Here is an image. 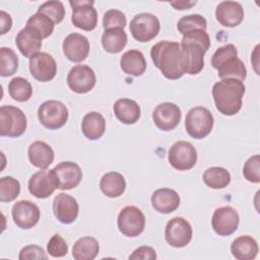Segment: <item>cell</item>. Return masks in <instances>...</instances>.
Wrapping results in <instances>:
<instances>
[{
	"label": "cell",
	"instance_id": "cell-19",
	"mask_svg": "<svg viewBox=\"0 0 260 260\" xmlns=\"http://www.w3.org/2000/svg\"><path fill=\"white\" fill-rule=\"evenodd\" d=\"M62 49L65 57L69 61L79 63L84 61L88 56L90 46L86 37L77 32H72L63 41Z\"/></svg>",
	"mask_w": 260,
	"mask_h": 260
},
{
	"label": "cell",
	"instance_id": "cell-12",
	"mask_svg": "<svg viewBox=\"0 0 260 260\" xmlns=\"http://www.w3.org/2000/svg\"><path fill=\"white\" fill-rule=\"evenodd\" d=\"M192 226L183 217L176 216L170 219L165 229V238L169 245L175 248L187 246L192 240Z\"/></svg>",
	"mask_w": 260,
	"mask_h": 260
},
{
	"label": "cell",
	"instance_id": "cell-44",
	"mask_svg": "<svg viewBox=\"0 0 260 260\" xmlns=\"http://www.w3.org/2000/svg\"><path fill=\"white\" fill-rule=\"evenodd\" d=\"M131 260H154L156 259L155 250L149 246H141L133 251V253L129 256Z\"/></svg>",
	"mask_w": 260,
	"mask_h": 260
},
{
	"label": "cell",
	"instance_id": "cell-20",
	"mask_svg": "<svg viewBox=\"0 0 260 260\" xmlns=\"http://www.w3.org/2000/svg\"><path fill=\"white\" fill-rule=\"evenodd\" d=\"M53 212L60 222L70 224L77 218L79 206L76 199L71 195L59 193L53 201Z\"/></svg>",
	"mask_w": 260,
	"mask_h": 260
},
{
	"label": "cell",
	"instance_id": "cell-25",
	"mask_svg": "<svg viewBox=\"0 0 260 260\" xmlns=\"http://www.w3.org/2000/svg\"><path fill=\"white\" fill-rule=\"evenodd\" d=\"M27 155L30 164L41 170H46L54 160V150L44 141L38 140L28 146Z\"/></svg>",
	"mask_w": 260,
	"mask_h": 260
},
{
	"label": "cell",
	"instance_id": "cell-14",
	"mask_svg": "<svg viewBox=\"0 0 260 260\" xmlns=\"http://www.w3.org/2000/svg\"><path fill=\"white\" fill-rule=\"evenodd\" d=\"M239 213L232 206L216 208L211 218L212 229L219 236H230L234 234L239 226Z\"/></svg>",
	"mask_w": 260,
	"mask_h": 260
},
{
	"label": "cell",
	"instance_id": "cell-21",
	"mask_svg": "<svg viewBox=\"0 0 260 260\" xmlns=\"http://www.w3.org/2000/svg\"><path fill=\"white\" fill-rule=\"evenodd\" d=\"M58 181V189L70 190L79 185L82 179L80 167L73 161L59 162L53 169Z\"/></svg>",
	"mask_w": 260,
	"mask_h": 260
},
{
	"label": "cell",
	"instance_id": "cell-34",
	"mask_svg": "<svg viewBox=\"0 0 260 260\" xmlns=\"http://www.w3.org/2000/svg\"><path fill=\"white\" fill-rule=\"evenodd\" d=\"M8 93L16 102H26L32 94V87L29 81L23 77H14L8 84Z\"/></svg>",
	"mask_w": 260,
	"mask_h": 260
},
{
	"label": "cell",
	"instance_id": "cell-42",
	"mask_svg": "<svg viewBox=\"0 0 260 260\" xmlns=\"http://www.w3.org/2000/svg\"><path fill=\"white\" fill-rule=\"evenodd\" d=\"M47 250L52 257H63L68 252V245L60 235H54L48 242Z\"/></svg>",
	"mask_w": 260,
	"mask_h": 260
},
{
	"label": "cell",
	"instance_id": "cell-13",
	"mask_svg": "<svg viewBox=\"0 0 260 260\" xmlns=\"http://www.w3.org/2000/svg\"><path fill=\"white\" fill-rule=\"evenodd\" d=\"M96 82L94 71L88 65H75L67 75L69 88L76 93H86L90 91Z\"/></svg>",
	"mask_w": 260,
	"mask_h": 260
},
{
	"label": "cell",
	"instance_id": "cell-30",
	"mask_svg": "<svg viewBox=\"0 0 260 260\" xmlns=\"http://www.w3.org/2000/svg\"><path fill=\"white\" fill-rule=\"evenodd\" d=\"M100 188L106 196L116 198L124 193L126 189V181L120 173L110 172L102 177L100 181Z\"/></svg>",
	"mask_w": 260,
	"mask_h": 260
},
{
	"label": "cell",
	"instance_id": "cell-18",
	"mask_svg": "<svg viewBox=\"0 0 260 260\" xmlns=\"http://www.w3.org/2000/svg\"><path fill=\"white\" fill-rule=\"evenodd\" d=\"M11 213L14 223L22 230H28L35 226L41 216L39 207L29 200H19L14 203Z\"/></svg>",
	"mask_w": 260,
	"mask_h": 260
},
{
	"label": "cell",
	"instance_id": "cell-32",
	"mask_svg": "<svg viewBox=\"0 0 260 260\" xmlns=\"http://www.w3.org/2000/svg\"><path fill=\"white\" fill-rule=\"evenodd\" d=\"M100 251L98 240L92 237H82L78 239L72 248V257L75 260H92Z\"/></svg>",
	"mask_w": 260,
	"mask_h": 260
},
{
	"label": "cell",
	"instance_id": "cell-29",
	"mask_svg": "<svg viewBox=\"0 0 260 260\" xmlns=\"http://www.w3.org/2000/svg\"><path fill=\"white\" fill-rule=\"evenodd\" d=\"M81 130L83 135L89 140L101 138L106 130L105 118L98 112H89L85 114L82 118Z\"/></svg>",
	"mask_w": 260,
	"mask_h": 260
},
{
	"label": "cell",
	"instance_id": "cell-11",
	"mask_svg": "<svg viewBox=\"0 0 260 260\" xmlns=\"http://www.w3.org/2000/svg\"><path fill=\"white\" fill-rule=\"evenodd\" d=\"M69 4L72 7L71 21L74 26L86 31L93 30L96 27L98 12L93 7V1H69Z\"/></svg>",
	"mask_w": 260,
	"mask_h": 260
},
{
	"label": "cell",
	"instance_id": "cell-7",
	"mask_svg": "<svg viewBox=\"0 0 260 260\" xmlns=\"http://www.w3.org/2000/svg\"><path fill=\"white\" fill-rule=\"evenodd\" d=\"M38 118L45 128L56 130L66 124L68 120V109L59 101H46L38 109Z\"/></svg>",
	"mask_w": 260,
	"mask_h": 260
},
{
	"label": "cell",
	"instance_id": "cell-5",
	"mask_svg": "<svg viewBox=\"0 0 260 260\" xmlns=\"http://www.w3.org/2000/svg\"><path fill=\"white\" fill-rule=\"evenodd\" d=\"M214 119L211 112L205 107L192 108L186 115V132L195 139L206 137L212 130Z\"/></svg>",
	"mask_w": 260,
	"mask_h": 260
},
{
	"label": "cell",
	"instance_id": "cell-45",
	"mask_svg": "<svg viewBox=\"0 0 260 260\" xmlns=\"http://www.w3.org/2000/svg\"><path fill=\"white\" fill-rule=\"evenodd\" d=\"M0 35H5L12 26L11 16L3 10L0 11Z\"/></svg>",
	"mask_w": 260,
	"mask_h": 260
},
{
	"label": "cell",
	"instance_id": "cell-40",
	"mask_svg": "<svg viewBox=\"0 0 260 260\" xmlns=\"http://www.w3.org/2000/svg\"><path fill=\"white\" fill-rule=\"evenodd\" d=\"M127 24V19L125 14L118 9H110L104 14L103 27L106 29L110 28H122Z\"/></svg>",
	"mask_w": 260,
	"mask_h": 260
},
{
	"label": "cell",
	"instance_id": "cell-22",
	"mask_svg": "<svg viewBox=\"0 0 260 260\" xmlns=\"http://www.w3.org/2000/svg\"><path fill=\"white\" fill-rule=\"evenodd\" d=\"M216 20L225 27H235L244 19V8L236 1H222L215 9Z\"/></svg>",
	"mask_w": 260,
	"mask_h": 260
},
{
	"label": "cell",
	"instance_id": "cell-26",
	"mask_svg": "<svg viewBox=\"0 0 260 260\" xmlns=\"http://www.w3.org/2000/svg\"><path fill=\"white\" fill-rule=\"evenodd\" d=\"M114 114L123 124H135L141 115L138 104L130 99H120L114 104Z\"/></svg>",
	"mask_w": 260,
	"mask_h": 260
},
{
	"label": "cell",
	"instance_id": "cell-23",
	"mask_svg": "<svg viewBox=\"0 0 260 260\" xmlns=\"http://www.w3.org/2000/svg\"><path fill=\"white\" fill-rule=\"evenodd\" d=\"M181 199L179 194L170 188H160L155 190L151 195L152 207L159 213H171L180 205Z\"/></svg>",
	"mask_w": 260,
	"mask_h": 260
},
{
	"label": "cell",
	"instance_id": "cell-6",
	"mask_svg": "<svg viewBox=\"0 0 260 260\" xmlns=\"http://www.w3.org/2000/svg\"><path fill=\"white\" fill-rule=\"evenodd\" d=\"M27 127L24 113L14 106H2L0 108V135L6 137H19Z\"/></svg>",
	"mask_w": 260,
	"mask_h": 260
},
{
	"label": "cell",
	"instance_id": "cell-4",
	"mask_svg": "<svg viewBox=\"0 0 260 260\" xmlns=\"http://www.w3.org/2000/svg\"><path fill=\"white\" fill-rule=\"evenodd\" d=\"M211 65L218 71L221 79L234 78L243 81L247 77L245 64L238 58V50L233 44L218 48L211 57Z\"/></svg>",
	"mask_w": 260,
	"mask_h": 260
},
{
	"label": "cell",
	"instance_id": "cell-17",
	"mask_svg": "<svg viewBox=\"0 0 260 260\" xmlns=\"http://www.w3.org/2000/svg\"><path fill=\"white\" fill-rule=\"evenodd\" d=\"M29 71L35 79L41 82L52 80L57 73L55 59L46 52H39L29 58Z\"/></svg>",
	"mask_w": 260,
	"mask_h": 260
},
{
	"label": "cell",
	"instance_id": "cell-3",
	"mask_svg": "<svg viewBox=\"0 0 260 260\" xmlns=\"http://www.w3.org/2000/svg\"><path fill=\"white\" fill-rule=\"evenodd\" d=\"M150 57L155 67L166 78L176 80L185 74L181 67V46L179 43L158 42L151 47Z\"/></svg>",
	"mask_w": 260,
	"mask_h": 260
},
{
	"label": "cell",
	"instance_id": "cell-36",
	"mask_svg": "<svg viewBox=\"0 0 260 260\" xmlns=\"http://www.w3.org/2000/svg\"><path fill=\"white\" fill-rule=\"evenodd\" d=\"M0 75L7 77L13 75L18 69V57L15 52L6 47L0 48Z\"/></svg>",
	"mask_w": 260,
	"mask_h": 260
},
{
	"label": "cell",
	"instance_id": "cell-31",
	"mask_svg": "<svg viewBox=\"0 0 260 260\" xmlns=\"http://www.w3.org/2000/svg\"><path fill=\"white\" fill-rule=\"evenodd\" d=\"M127 34L122 28L106 29L102 35V45L111 54L120 53L127 45Z\"/></svg>",
	"mask_w": 260,
	"mask_h": 260
},
{
	"label": "cell",
	"instance_id": "cell-2",
	"mask_svg": "<svg viewBox=\"0 0 260 260\" xmlns=\"http://www.w3.org/2000/svg\"><path fill=\"white\" fill-rule=\"evenodd\" d=\"M244 93L243 81L234 78L221 79L212 87L215 108L224 116H234L241 110Z\"/></svg>",
	"mask_w": 260,
	"mask_h": 260
},
{
	"label": "cell",
	"instance_id": "cell-9",
	"mask_svg": "<svg viewBox=\"0 0 260 260\" xmlns=\"http://www.w3.org/2000/svg\"><path fill=\"white\" fill-rule=\"evenodd\" d=\"M117 224L119 231L124 236L134 238L144 231L145 216L138 207L129 205L120 211Z\"/></svg>",
	"mask_w": 260,
	"mask_h": 260
},
{
	"label": "cell",
	"instance_id": "cell-38",
	"mask_svg": "<svg viewBox=\"0 0 260 260\" xmlns=\"http://www.w3.org/2000/svg\"><path fill=\"white\" fill-rule=\"evenodd\" d=\"M20 193L19 182L9 176L0 179V201L10 202L16 199Z\"/></svg>",
	"mask_w": 260,
	"mask_h": 260
},
{
	"label": "cell",
	"instance_id": "cell-43",
	"mask_svg": "<svg viewBox=\"0 0 260 260\" xmlns=\"http://www.w3.org/2000/svg\"><path fill=\"white\" fill-rule=\"evenodd\" d=\"M18 258L20 260H31V259H47L48 256L44 249L37 245H28L23 247L20 252Z\"/></svg>",
	"mask_w": 260,
	"mask_h": 260
},
{
	"label": "cell",
	"instance_id": "cell-39",
	"mask_svg": "<svg viewBox=\"0 0 260 260\" xmlns=\"http://www.w3.org/2000/svg\"><path fill=\"white\" fill-rule=\"evenodd\" d=\"M38 12L48 16L55 24L60 23L65 16V8L61 1L52 0L43 3L39 8Z\"/></svg>",
	"mask_w": 260,
	"mask_h": 260
},
{
	"label": "cell",
	"instance_id": "cell-35",
	"mask_svg": "<svg viewBox=\"0 0 260 260\" xmlns=\"http://www.w3.org/2000/svg\"><path fill=\"white\" fill-rule=\"evenodd\" d=\"M25 26L35 30L42 39H47L52 35L55 23L45 14L37 12L27 19Z\"/></svg>",
	"mask_w": 260,
	"mask_h": 260
},
{
	"label": "cell",
	"instance_id": "cell-1",
	"mask_svg": "<svg viewBox=\"0 0 260 260\" xmlns=\"http://www.w3.org/2000/svg\"><path fill=\"white\" fill-rule=\"evenodd\" d=\"M181 67L184 73L198 74L204 67V55L210 47L206 30L195 29L183 35L181 41Z\"/></svg>",
	"mask_w": 260,
	"mask_h": 260
},
{
	"label": "cell",
	"instance_id": "cell-10",
	"mask_svg": "<svg viewBox=\"0 0 260 260\" xmlns=\"http://www.w3.org/2000/svg\"><path fill=\"white\" fill-rule=\"evenodd\" d=\"M169 162L178 171L191 170L197 162V150L192 143L179 140L169 149Z\"/></svg>",
	"mask_w": 260,
	"mask_h": 260
},
{
	"label": "cell",
	"instance_id": "cell-41",
	"mask_svg": "<svg viewBox=\"0 0 260 260\" xmlns=\"http://www.w3.org/2000/svg\"><path fill=\"white\" fill-rule=\"evenodd\" d=\"M260 157L258 154L251 156L244 165L243 175L245 179L251 183H259L260 182Z\"/></svg>",
	"mask_w": 260,
	"mask_h": 260
},
{
	"label": "cell",
	"instance_id": "cell-15",
	"mask_svg": "<svg viewBox=\"0 0 260 260\" xmlns=\"http://www.w3.org/2000/svg\"><path fill=\"white\" fill-rule=\"evenodd\" d=\"M182 113L174 103L166 102L158 104L152 112V120L154 125L162 131L174 130L180 123Z\"/></svg>",
	"mask_w": 260,
	"mask_h": 260
},
{
	"label": "cell",
	"instance_id": "cell-33",
	"mask_svg": "<svg viewBox=\"0 0 260 260\" xmlns=\"http://www.w3.org/2000/svg\"><path fill=\"white\" fill-rule=\"evenodd\" d=\"M203 182L211 189H222L231 183V174L221 167L208 168L202 176Z\"/></svg>",
	"mask_w": 260,
	"mask_h": 260
},
{
	"label": "cell",
	"instance_id": "cell-27",
	"mask_svg": "<svg viewBox=\"0 0 260 260\" xmlns=\"http://www.w3.org/2000/svg\"><path fill=\"white\" fill-rule=\"evenodd\" d=\"M258 251V244L251 236H240L231 244V252L238 260H253Z\"/></svg>",
	"mask_w": 260,
	"mask_h": 260
},
{
	"label": "cell",
	"instance_id": "cell-46",
	"mask_svg": "<svg viewBox=\"0 0 260 260\" xmlns=\"http://www.w3.org/2000/svg\"><path fill=\"white\" fill-rule=\"evenodd\" d=\"M172 6L175 7V9L179 10H184V9H189L192 6L196 4V1H177V2H170Z\"/></svg>",
	"mask_w": 260,
	"mask_h": 260
},
{
	"label": "cell",
	"instance_id": "cell-24",
	"mask_svg": "<svg viewBox=\"0 0 260 260\" xmlns=\"http://www.w3.org/2000/svg\"><path fill=\"white\" fill-rule=\"evenodd\" d=\"M42 40L35 30L25 26L17 34L15 44L24 57L31 58L42 48Z\"/></svg>",
	"mask_w": 260,
	"mask_h": 260
},
{
	"label": "cell",
	"instance_id": "cell-16",
	"mask_svg": "<svg viewBox=\"0 0 260 260\" xmlns=\"http://www.w3.org/2000/svg\"><path fill=\"white\" fill-rule=\"evenodd\" d=\"M58 189V181L52 170H43L35 173L28 181V191L36 198L44 199Z\"/></svg>",
	"mask_w": 260,
	"mask_h": 260
},
{
	"label": "cell",
	"instance_id": "cell-37",
	"mask_svg": "<svg viewBox=\"0 0 260 260\" xmlns=\"http://www.w3.org/2000/svg\"><path fill=\"white\" fill-rule=\"evenodd\" d=\"M177 28L179 32L185 35L189 31L195 29H202L206 30L207 28V21L206 19L200 14H189L185 15L179 19L177 23Z\"/></svg>",
	"mask_w": 260,
	"mask_h": 260
},
{
	"label": "cell",
	"instance_id": "cell-8",
	"mask_svg": "<svg viewBox=\"0 0 260 260\" xmlns=\"http://www.w3.org/2000/svg\"><path fill=\"white\" fill-rule=\"evenodd\" d=\"M130 32L132 37L141 43H146L154 39L160 29L158 18L151 13L136 14L130 21Z\"/></svg>",
	"mask_w": 260,
	"mask_h": 260
},
{
	"label": "cell",
	"instance_id": "cell-28",
	"mask_svg": "<svg viewBox=\"0 0 260 260\" xmlns=\"http://www.w3.org/2000/svg\"><path fill=\"white\" fill-rule=\"evenodd\" d=\"M122 70L132 76H140L146 70V60L139 50H129L120 59Z\"/></svg>",
	"mask_w": 260,
	"mask_h": 260
}]
</instances>
